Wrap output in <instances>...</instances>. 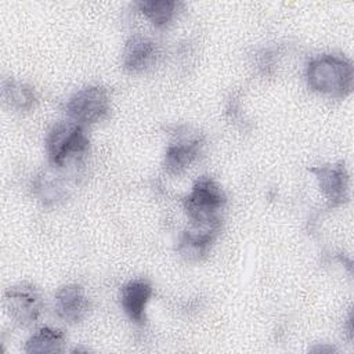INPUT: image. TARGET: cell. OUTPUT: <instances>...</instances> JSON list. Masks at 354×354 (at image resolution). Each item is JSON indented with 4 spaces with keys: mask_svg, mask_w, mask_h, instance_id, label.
I'll use <instances>...</instances> for the list:
<instances>
[{
    "mask_svg": "<svg viewBox=\"0 0 354 354\" xmlns=\"http://www.w3.org/2000/svg\"><path fill=\"white\" fill-rule=\"evenodd\" d=\"M220 228H195L184 231L180 243L178 252L188 260H201L209 252L212 243L214 242Z\"/></svg>",
    "mask_w": 354,
    "mask_h": 354,
    "instance_id": "8fae6325",
    "label": "cell"
},
{
    "mask_svg": "<svg viewBox=\"0 0 354 354\" xmlns=\"http://www.w3.org/2000/svg\"><path fill=\"white\" fill-rule=\"evenodd\" d=\"M202 148L201 137H180L171 142L165 153L163 167L171 176L181 174L198 158Z\"/></svg>",
    "mask_w": 354,
    "mask_h": 354,
    "instance_id": "ba28073f",
    "label": "cell"
},
{
    "mask_svg": "<svg viewBox=\"0 0 354 354\" xmlns=\"http://www.w3.org/2000/svg\"><path fill=\"white\" fill-rule=\"evenodd\" d=\"M137 6L156 28H166L174 19L183 3L174 0H147L138 1Z\"/></svg>",
    "mask_w": 354,
    "mask_h": 354,
    "instance_id": "4fadbf2b",
    "label": "cell"
},
{
    "mask_svg": "<svg viewBox=\"0 0 354 354\" xmlns=\"http://www.w3.org/2000/svg\"><path fill=\"white\" fill-rule=\"evenodd\" d=\"M225 194L210 177H199L184 198V210L195 228H220L218 212L225 205Z\"/></svg>",
    "mask_w": 354,
    "mask_h": 354,
    "instance_id": "7a4b0ae2",
    "label": "cell"
},
{
    "mask_svg": "<svg viewBox=\"0 0 354 354\" xmlns=\"http://www.w3.org/2000/svg\"><path fill=\"white\" fill-rule=\"evenodd\" d=\"M158 55V48L155 43L144 36H133L127 40L122 62L123 68L131 73H138L149 68Z\"/></svg>",
    "mask_w": 354,
    "mask_h": 354,
    "instance_id": "30bf717a",
    "label": "cell"
},
{
    "mask_svg": "<svg viewBox=\"0 0 354 354\" xmlns=\"http://www.w3.org/2000/svg\"><path fill=\"white\" fill-rule=\"evenodd\" d=\"M318 180L319 189L326 196L329 206L335 207L348 199V174L343 163L322 165L310 169Z\"/></svg>",
    "mask_w": 354,
    "mask_h": 354,
    "instance_id": "8992f818",
    "label": "cell"
},
{
    "mask_svg": "<svg viewBox=\"0 0 354 354\" xmlns=\"http://www.w3.org/2000/svg\"><path fill=\"white\" fill-rule=\"evenodd\" d=\"M88 137L76 122H59L54 124L46 140L48 162L54 167H65L88 151Z\"/></svg>",
    "mask_w": 354,
    "mask_h": 354,
    "instance_id": "3957f363",
    "label": "cell"
},
{
    "mask_svg": "<svg viewBox=\"0 0 354 354\" xmlns=\"http://www.w3.org/2000/svg\"><path fill=\"white\" fill-rule=\"evenodd\" d=\"M4 306L15 324L29 326L39 319L43 308V300L33 285L18 283L6 290Z\"/></svg>",
    "mask_w": 354,
    "mask_h": 354,
    "instance_id": "5b68a950",
    "label": "cell"
},
{
    "mask_svg": "<svg viewBox=\"0 0 354 354\" xmlns=\"http://www.w3.org/2000/svg\"><path fill=\"white\" fill-rule=\"evenodd\" d=\"M33 194L44 203H57L66 196V183L55 174H41L33 181Z\"/></svg>",
    "mask_w": 354,
    "mask_h": 354,
    "instance_id": "9a60e30c",
    "label": "cell"
},
{
    "mask_svg": "<svg viewBox=\"0 0 354 354\" xmlns=\"http://www.w3.org/2000/svg\"><path fill=\"white\" fill-rule=\"evenodd\" d=\"M54 306L58 318L68 324L80 322L90 308L84 289L76 283L59 288L55 293Z\"/></svg>",
    "mask_w": 354,
    "mask_h": 354,
    "instance_id": "52a82bcc",
    "label": "cell"
},
{
    "mask_svg": "<svg viewBox=\"0 0 354 354\" xmlns=\"http://www.w3.org/2000/svg\"><path fill=\"white\" fill-rule=\"evenodd\" d=\"M1 93L4 101L17 111H29L36 104L35 90L22 82L7 79L3 82Z\"/></svg>",
    "mask_w": 354,
    "mask_h": 354,
    "instance_id": "5bb4252c",
    "label": "cell"
},
{
    "mask_svg": "<svg viewBox=\"0 0 354 354\" xmlns=\"http://www.w3.org/2000/svg\"><path fill=\"white\" fill-rule=\"evenodd\" d=\"M68 116L76 123H97L111 111V98L106 88L88 86L76 91L65 105Z\"/></svg>",
    "mask_w": 354,
    "mask_h": 354,
    "instance_id": "277c9868",
    "label": "cell"
},
{
    "mask_svg": "<svg viewBox=\"0 0 354 354\" xmlns=\"http://www.w3.org/2000/svg\"><path fill=\"white\" fill-rule=\"evenodd\" d=\"M152 295V286L147 279H134L122 286L119 293V301L126 315L137 322L142 324L145 319V307Z\"/></svg>",
    "mask_w": 354,
    "mask_h": 354,
    "instance_id": "9c48e42d",
    "label": "cell"
},
{
    "mask_svg": "<svg viewBox=\"0 0 354 354\" xmlns=\"http://www.w3.org/2000/svg\"><path fill=\"white\" fill-rule=\"evenodd\" d=\"M306 76L313 90L329 97L343 98L353 91L354 68L344 57L332 54L315 57L308 62Z\"/></svg>",
    "mask_w": 354,
    "mask_h": 354,
    "instance_id": "6da1fadb",
    "label": "cell"
},
{
    "mask_svg": "<svg viewBox=\"0 0 354 354\" xmlns=\"http://www.w3.org/2000/svg\"><path fill=\"white\" fill-rule=\"evenodd\" d=\"M64 344L65 335L62 330L51 326H43L28 339L24 351L29 354L62 353Z\"/></svg>",
    "mask_w": 354,
    "mask_h": 354,
    "instance_id": "7c38bea8",
    "label": "cell"
}]
</instances>
